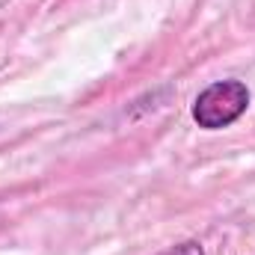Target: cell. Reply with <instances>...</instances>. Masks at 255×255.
Instances as JSON below:
<instances>
[{
	"label": "cell",
	"instance_id": "obj_1",
	"mask_svg": "<svg viewBox=\"0 0 255 255\" xmlns=\"http://www.w3.org/2000/svg\"><path fill=\"white\" fill-rule=\"evenodd\" d=\"M250 86L244 80H214L205 86L193 101V122L205 130H223L232 128L250 110Z\"/></svg>",
	"mask_w": 255,
	"mask_h": 255
},
{
	"label": "cell",
	"instance_id": "obj_2",
	"mask_svg": "<svg viewBox=\"0 0 255 255\" xmlns=\"http://www.w3.org/2000/svg\"><path fill=\"white\" fill-rule=\"evenodd\" d=\"M157 255H205V247L199 241H181V244H175V247H169Z\"/></svg>",
	"mask_w": 255,
	"mask_h": 255
}]
</instances>
